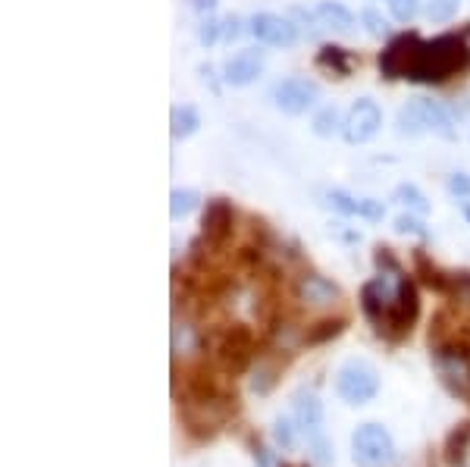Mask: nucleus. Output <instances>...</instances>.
<instances>
[{
  "mask_svg": "<svg viewBox=\"0 0 470 467\" xmlns=\"http://www.w3.org/2000/svg\"><path fill=\"white\" fill-rule=\"evenodd\" d=\"M314 16L320 19L327 29H336V32H352L355 29V16L352 10H346L342 4H336V0H320L314 10Z\"/></svg>",
  "mask_w": 470,
  "mask_h": 467,
  "instance_id": "412c9836",
  "label": "nucleus"
},
{
  "mask_svg": "<svg viewBox=\"0 0 470 467\" xmlns=\"http://www.w3.org/2000/svg\"><path fill=\"white\" fill-rule=\"evenodd\" d=\"M389 10L399 23H411L417 10H420V0H389Z\"/></svg>",
  "mask_w": 470,
  "mask_h": 467,
  "instance_id": "2f4dec72",
  "label": "nucleus"
},
{
  "mask_svg": "<svg viewBox=\"0 0 470 467\" xmlns=\"http://www.w3.org/2000/svg\"><path fill=\"white\" fill-rule=\"evenodd\" d=\"M423 38L417 32H401L392 41L386 44V50H380V72L386 78H405L408 67H411L417 48H420Z\"/></svg>",
  "mask_w": 470,
  "mask_h": 467,
  "instance_id": "9b49d317",
  "label": "nucleus"
},
{
  "mask_svg": "<svg viewBox=\"0 0 470 467\" xmlns=\"http://www.w3.org/2000/svg\"><path fill=\"white\" fill-rule=\"evenodd\" d=\"M314 135H320V138H333V135H339L342 129H346V116L339 114L336 107H323L320 114L314 116Z\"/></svg>",
  "mask_w": 470,
  "mask_h": 467,
  "instance_id": "393cba45",
  "label": "nucleus"
},
{
  "mask_svg": "<svg viewBox=\"0 0 470 467\" xmlns=\"http://www.w3.org/2000/svg\"><path fill=\"white\" fill-rule=\"evenodd\" d=\"M198 201H201V195H198L195 188H173V192H170V216H173V220H185V216L198 207Z\"/></svg>",
  "mask_w": 470,
  "mask_h": 467,
  "instance_id": "a878e982",
  "label": "nucleus"
},
{
  "mask_svg": "<svg viewBox=\"0 0 470 467\" xmlns=\"http://www.w3.org/2000/svg\"><path fill=\"white\" fill-rule=\"evenodd\" d=\"M327 201L333 204V207L339 210L342 216H364V220H382V216H386V207H382V201L352 198V195L339 192V188H333V192L327 195Z\"/></svg>",
  "mask_w": 470,
  "mask_h": 467,
  "instance_id": "dca6fc26",
  "label": "nucleus"
},
{
  "mask_svg": "<svg viewBox=\"0 0 470 467\" xmlns=\"http://www.w3.org/2000/svg\"><path fill=\"white\" fill-rule=\"evenodd\" d=\"M465 220L470 223V204H465Z\"/></svg>",
  "mask_w": 470,
  "mask_h": 467,
  "instance_id": "4c0bfd02",
  "label": "nucleus"
},
{
  "mask_svg": "<svg viewBox=\"0 0 470 467\" xmlns=\"http://www.w3.org/2000/svg\"><path fill=\"white\" fill-rule=\"evenodd\" d=\"M223 35H226L229 41H233V38L242 35V23H238V16H229L226 23H223Z\"/></svg>",
  "mask_w": 470,
  "mask_h": 467,
  "instance_id": "c9c22d12",
  "label": "nucleus"
},
{
  "mask_svg": "<svg viewBox=\"0 0 470 467\" xmlns=\"http://www.w3.org/2000/svg\"><path fill=\"white\" fill-rule=\"evenodd\" d=\"M295 424L298 433L308 439L310 458L317 467H333V445L327 439V417H323V401L317 398L314 389L295 392Z\"/></svg>",
  "mask_w": 470,
  "mask_h": 467,
  "instance_id": "f03ea898",
  "label": "nucleus"
},
{
  "mask_svg": "<svg viewBox=\"0 0 470 467\" xmlns=\"http://www.w3.org/2000/svg\"><path fill=\"white\" fill-rule=\"evenodd\" d=\"M280 467H292V464H280Z\"/></svg>",
  "mask_w": 470,
  "mask_h": 467,
  "instance_id": "58836bf2",
  "label": "nucleus"
},
{
  "mask_svg": "<svg viewBox=\"0 0 470 467\" xmlns=\"http://www.w3.org/2000/svg\"><path fill=\"white\" fill-rule=\"evenodd\" d=\"M276 377H280V364H273L270 358H257L254 377H251V389H254L257 396H267V392L276 386Z\"/></svg>",
  "mask_w": 470,
  "mask_h": 467,
  "instance_id": "b1692460",
  "label": "nucleus"
},
{
  "mask_svg": "<svg viewBox=\"0 0 470 467\" xmlns=\"http://www.w3.org/2000/svg\"><path fill=\"white\" fill-rule=\"evenodd\" d=\"M352 458L357 467H389L395 462V443L386 426L361 424L352 433Z\"/></svg>",
  "mask_w": 470,
  "mask_h": 467,
  "instance_id": "6e6552de",
  "label": "nucleus"
},
{
  "mask_svg": "<svg viewBox=\"0 0 470 467\" xmlns=\"http://www.w3.org/2000/svg\"><path fill=\"white\" fill-rule=\"evenodd\" d=\"M414 273L420 276V279L427 282L433 292L448 295V282H452V273H442V270L427 258V252H420V248L414 252Z\"/></svg>",
  "mask_w": 470,
  "mask_h": 467,
  "instance_id": "aec40b11",
  "label": "nucleus"
},
{
  "mask_svg": "<svg viewBox=\"0 0 470 467\" xmlns=\"http://www.w3.org/2000/svg\"><path fill=\"white\" fill-rule=\"evenodd\" d=\"M220 32H223V23H217L214 16H204V23H201V32H198V38H201L204 48H210V44H217V38H220Z\"/></svg>",
  "mask_w": 470,
  "mask_h": 467,
  "instance_id": "473e14b6",
  "label": "nucleus"
},
{
  "mask_svg": "<svg viewBox=\"0 0 470 467\" xmlns=\"http://www.w3.org/2000/svg\"><path fill=\"white\" fill-rule=\"evenodd\" d=\"M448 298L458 307H470V270H458L452 273V282H448Z\"/></svg>",
  "mask_w": 470,
  "mask_h": 467,
  "instance_id": "bb28decb",
  "label": "nucleus"
},
{
  "mask_svg": "<svg viewBox=\"0 0 470 467\" xmlns=\"http://www.w3.org/2000/svg\"><path fill=\"white\" fill-rule=\"evenodd\" d=\"M448 192L458 195V198H470V176L467 173H455L448 179Z\"/></svg>",
  "mask_w": 470,
  "mask_h": 467,
  "instance_id": "f704fd0d",
  "label": "nucleus"
},
{
  "mask_svg": "<svg viewBox=\"0 0 470 467\" xmlns=\"http://www.w3.org/2000/svg\"><path fill=\"white\" fill-rule=\"evenodd\" d=\"M380 129H382V110L376 107V101L361 97V101L348 110L342 135H346L348 144H364V142H370V138L380 133Z\"/></svg>",
  "mask_w": 470,
  "mask_h": 467,
  "instance_id": "f8f14e48",
  "label": "nucleus"
},
{
  "mask_svg": "<svg viewBox=\"0 0 470 467\" xmlns=\"http://www.w3.org/2000/svg\"><path fill=\"white\" fill-rule=\"evenodd\" d=\"M336 392L346 405H370L376 396H380V373L370 361L352 358L336 371Z\"/></svg>",
  "mask_w": 470,
  "mask_h": 467,
  "instance_id": "20e7f679",
  "label": "nucleus"
},
{
  "mask_svg": "<svg viewBox=\"0 0 470 467\" xmlns=\"http://www.w3.org/2000/svg\"><path fill=\"white\" fill-rule=\"evenodd\" d=\"M348 320L346 317H323L317 320V324H310L308 330H304L301 342L304 345H327V342L339 339L342 333H346Z\"/></svg>",
  "mask_w": 470,
  "mask_h": 467,
  "instance_id": "6ab92c4d",
  "label": "nucleus"
},
{
  "mask_svg": "<svg viewBox=\"0 0 470 467\" xmlns=\"http://www.w3.org/2000/svg\"><path fill=\"white\" fill-rule=\"evenodd\" d=\"M295 430L298 426H292V420L289 417H276L273 420V443L280 445L282 452H292L295 449Z\"/></svg>",
  "mask_w": 470,
  "mask_h": 467,
  "instance_id": "c85d7f7f",
  "label": "nucleus"
},
{
  "mask_svg": "<svg viewBox=\"0 0 470 467\" xmlns=\"http://www.w3.org/2000/svg\"><path fill=\"white\" fill-rule=\"evenodd\" d=\"M470 69V44L461 35H439L433 41H420L408 76L420 85H439L452 76H465Z\"/></svg>",
  "mask_w": 470,
  "mask_h": 467,
  "instance_id": "f257e3e1",
  "label": "nucleus"
},
{
  "mask_svg": "<svg viewBox=\"0 0 470 467\" xmlns=\"http://www.w3.org/2000/svg\"><path fill=\"white\" fill-rule=\"evenodd\" d=\"M295 298L304 307H329L342 298V288L333 279H327V276L308 270V273H301L295 279Z\"/></svg>",
  "mask_w": 470,
  "mask_h": 467,
  "instance_id": "ddd939ff",
  "label": "nucleus"
},
{
  "mask_svg": "<svg viewBox=\"0 0 470 467\" xmlns=\"http://www.w3.org/2000/svg\"><path fill=\"white\" fill-rule=\"evenodd\" d=\"M254 358H257V339L248 326L235 324L229 326L226 333L220 335L217 342V364L226 377H242L254 367Z\"/></svg>",
  "mask_w": 470,
  "mask_h": 467,
  "instance_id": "39448f33",
  "label": "nucleus"
},
{
  "mask_svg": "<svg viewBox=\"0 0 470 467\" xmlns=\"http://www.w3.org/2000/svg\"><path fill=\"white\" fill-rule=\"evenodd\" d=\"M273 101L286 116H301L320 101V85L310 82V78L292 76L273 88Z\"/></svg>",
  "mask_w": 470,
  "mask_h": 467,
  "instance_id": "1a4fd4ad",
  "label": "nucleus"
},
{
  "mask_svg": "<svg viewBox=\"0 0 470 467\" xmlns=\"http://www.w3.org/2000/svg\"><path fill=\"white\" fill-rule=\"evenodd\" d=\"M433 364L439 383L455 398H470V345L461 339L433 342Z\"/></svg>",
  "mask_w": 470,
  "mask_h": 467,
  "instance_id": "7ed1b4c3",
  "label": "nucleus"
},
{
  "mask_svg": "<svg viewBox=\"0 0 470 467\" xmlns=\"http://www.w3.org/2000/svg\"><path fill=\"white\" fill-rule=\"evenodd\" d=\"M458 4H461V0H427L429 23H448V19H455V13H458Z\"/></svg>",
  "mask_w": 470,
  "mask_h": 467,
  "instance_id": "c756f323",
  "label": "nucleus"
},
{
  "mask_svg": "<svg viewBox=\"0 0 470 467\" xmlns=\"http://www.w3.org/2000/svg\"><path fill=\"white\" fill-rule=\"evenodd\" d=\"M417 317H420V292H417V282L405 273L399 279V292H395V301H392V307H389L386 324H382L376 333L389 342H401L411 335Z\"/></svg>",
  "mask_w": 470,
  "mask_h": 467,
  "instance_id": "423d86ee",
  "label": "nucleus"
},
{
  "mask_svg": "<svg viewBox=\"0 0 470 467\" xmlns=\"http://www.w3.org/2000/svg\"><path fill=\"white\" fill-rule=\"evenodd\" d=\"M261 72H263V54L257 48H248V50H238L233 60L223 67V78H226L229 85H235V88H244V85L254 82Z\"/></svg>",
  "mask_w": 470,
  "mask_h": 467,
  "instance_id": "2eb2a0df",
  "label": "nucleus"
},
{
  "mask_svg": "<svg viewBox=\"0 0 470 467\" xmlns=\"http://www.w3.org/2000/svg\"><path fill=\"white\" fill-rule=\"evenodd\" d=\"M467 452H470V417L455 424V430L446 436V443H442V462H446V467H465Z\"/></svg>",
  "mask_w": 470,
  "mask_h": 467,
  "instance_id": "f3484780",
  "label": "nucleus"
},
{
  "mask_svg": "<svg viewBox=\"0 0 470 467\" xmlns=\"http://www.w3.org/2000/svg\"><path fill=\"white\" fill-rule=\"evenodd\" d=\"M399 133L401 135H411V138L423 135V133H433V135L448 138V142H452V138H455V123H452V116H448L436 101H427V97H420V101H411L408 107L399 110Z\"/></svg>",
  "mask_w": 470,
  "mask_h": 467,
  "instance_id": "0eeeda50",
  "label": "nucleus"
},
{
  "mask_svg": "<svg viewBox=\"0 0 470 467\" xmlns=\"http://www.w3.org/2000/svg\"><path fill=\"white\" fill-rule=\"evenodd\" d=\"M189 4H191V10L204 13V16H210V13L217 10V0H189Z\"/></svg>",
  "mask_w": 470,
  "mask_h": 467,
  "instance_id": "e433bc0d",
  "label": "nucleus"
},
{
  "mask_svg": "<svg viewBox=\"0 0 470 467\" xmlns=\"http://www.w3.org/2000/svg\"><path fill=\"white\" fill-rule=\"evenodd\" d=\"M198 126H201V116H198V110L191 107V104H182V107L170 110V133H173L176 142L191 138L198 133Z\"/></svg>",
  "mask_w": 470,
  "mask_h": 467,
  "instance_id": "4be33fe9",
  "label": "nucleus"
},
{
  "mask_svg": "<svg viewBox=\"0 0 470 467\" xmlns=\"http://www.w3.org/2000/svg\"><path fill=\"white\" fill-rule=\"evenodd\" d=\"M373 261H376V267H380V273H389V276H405V270H401L399 258H395V254H392V248L380 245V248H376V254H373Z\"/></svg>",
  "mask_w": 470,
  "mask_h": 467,
  "instance_id": "7c9ffc66",
  "label": "nucleus"
},
{
  "mask_svg": "<svg viewBox=\"0 0 470 467\" xmlns=\"http://www.w3.org/2000/svg\"><path fill=\"white\" fill-rule=\"evenodd\" d=\"M392 201H399L401 207H408V214H417V216H427L429 214V201L427 195L420 192L411 182H405V186H399L392 192Z\"/></svg>",
  "mask_w": 470,
  "mask_h": 467,
  "instance_id": "5701e85b",
  "label": "nucleus"
},
{
  "mask_svg": "<svg viewBox=\"0 0 470 467\" xmlns=\"http://www.w3.org/2000/svg\"><path fill=\"white\" fill-rule=\"evenodd\" d=\"M251 35H254L257 41L270 44V48H292L298 32L289 19L276 16V13H257V16L251 19Z\"/></svg>",
  "mask_w": 470,
  "mask_h": 467,
  "instance_id": "4468645a",
  "label": "nucleus"
},
{
  "mask_svg": "<svg viewBox=\"0 0 470 467\" xmlns=\"http://www.w3.org/2000/svg\"><path fill=\"white\" fill-rule=\"evenodd\" d=\"M395 233L399 235H417L420 242H429V229L423 226V220L417 214H401L395 220Z\"/></svg>",
  "mask_w": 470,
  "mask_h": 467,
  "instance_id": "cd10ccee",
  "label": "nucleus"
},
{
  "mask_svg": "<svg viewBox=\"0 0 470 467\" xmlns=\"http://www.w3.org/2000/svg\"><path fill=\"white\" fill-rule=\"evenodd\" d=\"M317 67L333 72L336 78H346V76H352L355 60L346 48H339V44H323V48L317 50Z\"/></svg>",
  "mask_w": 470,
  "mask_h": 467,
  "instance_id": "a211bd4d",
  "label": "nucleus"
},
{
  "mask_svg": "<svg viewBox=\"0 0 470 467\" xmlns=\"http://www.w3.org/2000/svg\"><path fill=\"white\" fill-rule=\"evenodd\" d=\"M235 226V210L226 198H210L201 216V242L210 248H223L233 235Z\"/></svg>",
  "mask_w": 470,
  "mask_h": 467,
  "instance_id": "9d476101",
  "label": "nucleus"
},
{
  "mask_svg": "<svg viewBox=\"0 0 470 467\" xmlns=\"http://www.w3.org/2000/svg\"><path fill=\"white\" fill-rule=\"evenodd\" d=\"M361 23L367 25V32H370V35H376V38H382V35L389 32L386 19H382L376 10H364V13H361Z\"/></svg>",
  "mask_w": 470,
  "mask_h": 467,
  "instance_id": "72a5a7b5",
  "label": "nucleus"
}]
</instances>
